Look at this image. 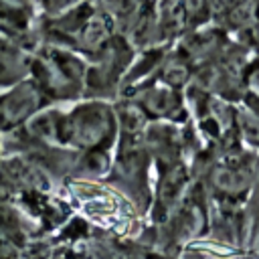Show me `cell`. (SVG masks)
Masks as SVG:
<instances>
[{
  "instance_id": "6da1fadb",
  "label": "cell",
  "mask_w": 259,
  "mask_h": 259,
  "mask_svg": "<svg viewBox=\"0 0 259 259\" xmlns=\"http://www.w3.org/2000/svg\"><path fill=\"white\" fill-rule=\"evenodd\" d=\"M115 130L113 113L103 103L79 105L61 119V142L73 148L89 150L105 144Z\"/></svg>"
},
{
  "instance_id": "7a4b0ae2",
  "label": "cell",
  "mask_w": 259,
  "mask_h": 259,
  "mask_svg": "<svg viewBox=\"0 0 259 259\" xmlns=\"http://www.w3.org/2000/svg\"><path fill=\"white\" fill-rule=\"evenodd\" d=\"M38 101H40V91L34 83H20L12 89L10 95L4 97V123L6 127L10 123H18L22 119H26L28 115H32L38 107Z\"/></svg>"
}]
</instances>
